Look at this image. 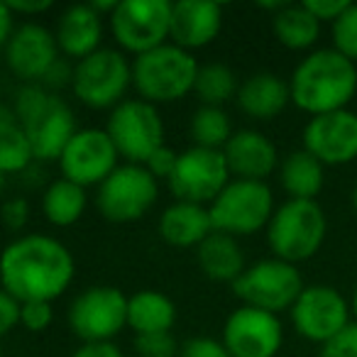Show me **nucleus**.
Masks as SVG:
<instances>
[{
    "label": "nucleus",
    "instance_id": "1",
    "mask_svg": "<svg viewBox=\"0 0 357 357\" xmlns=\"http://www.w3.org/2000/svg\"><path fill=\"white\" fill-rule=\"evenodd\" d=\"M74 277V255L52 235H17L0 252V287L20 303H54L66 294Z\"/></svg>",
    "mask_w": 357,
    "mask_h": 357
},
{
    "label": "nucleus",
    "instance_id": "2",
    "mask_svg": "<svg viewBox=\"0 0 357 357\" xmlns=\"http://www.w3.org/2000/svg\"><path fill=\"white\" fill-rule=\"evenodd\" d=\"M291 103L311 118L345 110L357 93V64L337 50H313L289 79Z\"/></svg>",
    "mask_w": 357,
    "mask_h": 357
},
{
    "label": "nucleus",
    "instance_id": "3",
    "mask_svg": "<svg viewBox=\"0 0 357 357\" xmlns=\"http://www.w3.org/2000/svg\"><path fill=\"white\" fill-rule=\"evenodd\" d=\"M17 123L30 139L35 162H59L69 139L79 132L71 105L59 93H52L40 84H25L13 103Z\"/></svg>",
    "mask_w": 357,
    "mask_h": 357
},
{
    "label": "nucleus",
    "instance_id": "4",
    "mask_svg": "<svg viewBox=\"0 0 357 357\" xmlns=\"http://www.w3.org/2000/svg\"><path fill=\"white\" fill-rule=\"evenodd\" d=\"M199 61L191 52L181 47L167 45L135 56L132 61V89L142 100L152 105L176 103L194 93Z\"/></svg>",
    "mask_w": 357,
    "mask_h": 357
},
{
    "label": "nucleus",
    "instance_id": "5",
    "mask_svg": "<svg viewBox=\"0 0 357 357\" xmlns=\"http://www.w3.org/2000/svg\"><path fill=\"white\" fill-rule=\"evenodd\" d=\"M264 233L274 257L289 264H298L311 259L323 248L328 220L316 201L289 199L274 211Z\"/></svg>",
    "mask_w": 357,
    "mask_h": 357
},
{
    "label": "nucleus",
    "instance_id": "6",
    "mask_svg": "<svg viewBox=\"0 0 357 357\" xmlns=\"http://www.w3.org/2000/svg\"><path fill=\"white\" fill-rule=\"evenodd\" d=\"M132 86V61L113 47H100L74 64L71 91L76 100L91 110H113L125 100Z\"/></svg>",
    "mask_w": 357,
    "mask_h": 357
},
{
    "label": "nucleus",
    "instance_id": "7",
    "mask_svg": "<svg viewBox=\"0 0 357 357\" xmlns=\"http://www.w3.org/2000/svg\"><path fill=\"white\" fill-rule=\"evenodd\" d=\"M274 211H277L274 194L267 181H245V178H230V184L208 206L213 230L230 238L267 230Z\"/></svg>",
    "mask_w": 357,
    "mask_h": 357
},
{
    "label": "nucleus",
    "instance_id": "8",
    "mask_svg": "<svg viewBox=\"0 0 357 357\" xmlns=\"http://www.w3.org/2000/svg\"><path fill=\"white\" fill-rule=\"evenodd\" d=\"M105 132L113 139L125 164H142L164 147V120L157 105L142 98H125L115 105L105 123Z\"/></svg>",
    "mask_w": 357,
    "mask_h": 357
},
{
    "label": "nucleus",
    "instance_id": "9",
    "mask_svg": "<svg viewBox=\"0 0 357 357\" xmlns=\"http://www.w3.org/2000/svg\"><path fill=\"white\" fill-rule=\"evenodd\" d=\"M301 291L303 279L298 267L277 257L250 264L233 284V294L243 301V306L259 308L274 316H279L282 311H291Z\"/></svg>",
    "mask_w": 357,
    "mask_h": 357
},
{
    "label": "nucleus",
    "instance_id": "10",
    "mask_svg": "<svg viewBox=\"0 0 357 357\" xmlns=\"http://www.w3.org/2000/svg\"><path fill=\"white\" fill-rule=\"evenodd\" d=\"M159 181L142 164H120L96 191L98 213L108 223H135L154 208Z\"/></svg>",
    "mask_w": 357,
    "mask_h": 357
},
{
    "label": "nucleus",
    "instance_id": "11",
    "mask_svg": "<svg viewBox=\"0 0 357 357\" xmlns=\"http://www.w3.org/2000/svg\"><path fill=\"white\" fill-rule=\"evenodd\" d=\"M66 321L81 342H113L128 328V296L108 284L89 287L69 303Z\"/></svg>",
    "mask_w": 357,
    "mask_h": 357
},
{
    "label": "nucleus",
    "instance_id": "12",
    "mask_svg": "<svg viewBox=\"0 0 357 357\" xmlns=\"http://www.w3.org/2000/svg\"><path fill=\"white\" fill-rule=\"evenodd\" d=\"M108 22L120 52H130L135 56L147 54L169 42L172 3L169 0H120Z\"/></svg>",
    "mask_w": 357,
    "mask_h": 357
},
{
    "label": "nucleus",
    "instance_id": "13",
    "mask_svg": "<svg viewBox=\"0 0 357 357\" xmlns=\"http://www.w3.org/2000/svg\"><path fill=\"white\" fill-rule=\"evenodd\" d=\"M230 169L220 149L194 147L178 152L176 167L167 178L169 191L176 201L211 206L230 184Z\"/></svg>",
    "mask_w": 357,
    "mask_h": 357
},
{
    "label": "nucleus",
    "instance_id": "14",
    "mask_svg": "<svg viewBox=\"0 0 357 357\" xmlns=\"http://www.w3.org/2000/svg\"><path fill=\"white\" fill-rule=\"evenodd\" d=\"M289 313H291L294 331L318 345H326L352 323L350 301L337 289L326 284L303 287Z\"/></svg>",
    "mask_w": 357,
    "mask_h": 357
},
{
    "label": "nucleus",
    "instance_id": "15",
    "mask_svg": "<svg viewBox=\"0 0 357 357\" xmlns=\"http://www.w3.org/2000/svg\"><path fill=\"white\" fill-rule=\"evenodd\" d=\"M120 167V154L105 128H79L59 157L61 178L84 186H100Z\"/></svg>",
    "mask_w": 357,
    "mask_h": 357
},
{
    "label": "nucleus",
    "instance_id": "16",
    "mask_svg": "<svg viewBox=\"0 0 357 357\" xmlns=\"http://www.w3.org/2000/svg\"><path fill=\"white\" fill-rule=\"evenodd\" d=\"M220 342L230 357H277L284 342V326L274 313L238 306L225 318Z\"/></svg>",
    "mask_w": 357,
    "mask_h": 357
},
{
    "label": "nucleus",
    "instance_id": "17",
    "mask_svg": "<svg viewBox=\"0 0 357 357\" xmlns=\"http://www.w3.org/2000/svg\"><path fill=\"white\" fill-rule=\"evenodd\" d=\"M303 149L323 167H340L357 159V113L350 108L316 115L303 128Z\"/></svg>",
    "mask_w": 357,
    "mask_h": 357
},
{
    "label": "nucleus",
    "instance_id": "18",
    "mask_svg": "<svg viewBox=\"0 0 357 357\" xmlns=\"http://www.w3.org/2000/svg\"><path fill=\"white\" fill-rule=\"evenodd\" d=\"M6 64L13 71V76L25 84H42L47 71L59 59V47L56 37L50 27L42 22H20L13 32L10 42L6 47Z\"/></svg>",
    "mask_w": 357,
    "mask_h": 357
},
{
    "label": "nucleus",
    "instance_id": "19",
    "mask_svg": "<svg viewBox=\"0 0 357 357\" xmlns=\"http://www.w3.org/2000/svg\"><path fill=\"white\" fill-rule=\"evenodd\" d=\"M223 30V6L213 0H176L172 3L169 42L181 50H204Z\"/></svg>",
    "mask_w": 357,
    "mask_h": 357
},
{
    "label": "nucleus",
    "instance_id": "20",
    "mask_svg": "<svg viewBox=\"0 0 357 357\" xmlns=\"http://www.w3.org/2000/svg\"><path fill=\"white\" fill-rule=\"evenodd\" d=\"M230 176L245 181H267L279 169V152L274 142L259 130H238L223 147Z\"/></svg>",
    "mask_w": 357,
    "mask_h": 357
},
{
    "label": "nucleus",
    "instance_id": "21",
    "mask_svg": "<svg viewBox=\"0 0 357 357\" xmlns=\"http://www.w3.org/2000/svg\"><path fill=\"white\" fill-rule=\"evenodd\" d=\"M54 37L59 54L76 64L103 47V17L91 8V3L69 6L56 20Z\"/></svg>",
    "mask_w": 357,
    "mask_h": 357
},
{
    "label": "nucleus",
    "instance_id": "22",
    "mask_svg": "<svg viewBox=\"0 0 357 357\" xmlns=\"http://www.w3.org/2000/svg\"><path fill=\"white\" fill-rule=\"evenodd\" d=\"M235 100L248 118L274 120L291 103V91H289V81H284L282 76L272 71H257L240 84Z\"/></svg>",
    "mask_w": 357,
    "mask_h": 357
},
{
    "label": "nucleus",
    "instance_id": "23",
    "mask_svg": "<svg viewBox=\"0 0 357 357\" xmlns=\"http://www.w3.org/2000/svg\"><path fill=\"white\" fill-rule=\"evenodd\" d=\"M211 233H213V223H211L208 206L174 201L159 215V235L172 248H199Z\"/></svg>",
    "mask_w": 357,
    "mask_h": 357
},
{
    "label": "nucleus",
    "instance_id": "24",
    "mask_svg": "<svg viewBox=\"0 0 357 357\" xmlns=\"http://www.w3.org/2000/svg\"><path fill=\"white\" fill-rule=\"evenodd\" d=\"M196 259H199L201 272L211 282H220V284H235L240 274L248 269L245 252L240 248L238 238H230L225 233H215V230L196 248Z\"/></svg>",
    "mask_w": 357,
    "mask_h": 357
},
{
    "label": "nucleus",
    "instance_id": "25",
    "mask_svg": "<svg viewBox=\"0 0 357 357\" xmlns=\"http://www.w3.org/2000/svg\"><path fill=\"white\" fill-rule=\"evenodd\" d=\"M176 323V303L157 289L128 296V328L135 335H154V333H172Z\"/></svg>",
    "mask_w": 357,
    "mask_h": 357
},
{
    "label": "nucleus",
    "instance_id": "26",
    "mask_svg": "<svg viewBox=\"0 0 357 357\" xmlns=\"http://www.w3.org/2000/svg\"><path fill=\"white\" fill-rule=\"evenodd\" d=\"M279 181L289 199L316 201L326 184V167L306 149H296L279 162Z\"/></svg>",
    "mask_w": 357,
    "mask_h": 357
},
{
    "label": "nucleus",
    "instance_id": "27",
    "mask_svg": "<svg viewBox=\"0 0 357 357\" xmlns=\"http://www.w3.org/2000/svg\"><path fill=\"white\" fill-rule=\"evenodd\" d=\"M272 32L279 45L294 52L311 50L321 37V22L306 10L303 3H284L272 15Z\"/></svg>",
    "mask_w": 357,
    "mask_h": 357
},
{
    "label": "nucleus",
    "instance_id": "28",
    "mask_svg": "<svg viewBox=\"0 0 357 357\" xmlns=\"http://www.w3.org/2000/svg\"><path fill=\"white\" fill-rule=\"evenodd\" d=\"M89 206V194L84 186L66 181V178H54L42 194V215L47 223L54 228H71L81 220Z\"/></svg>",
    "mask_w": 357,
    "mask_h": 357
},
{
    "label": "nucleus",
    "instance_id": "29",
    "mask_svg": "<svg viewBox=\"0 0 357 357\" xmlns=\"http://www.w3.org/2000/svg\"><path fill=\"white\" fill-rule=\"evenodd\" d=\"M35 162L30 139L17 123L13 108L0 105V174H25Z\"/></svg>",
    "mask_w": 357,
    "mask_h": 357
},
{
    "label": "nucleus",
    "instance_id": "30",
    "mask_svg": "<svg viewBox=\"0 0 357 357\" xmlns=\"http://www.w3.org/2000/svg\"><path fill=\"white\" fill-rule=\"evenodd\" d=\"M189 135L194 147L204 149H220L228 144L233 137V120L225 113V108H215V105H201L194 110L189 123Z\"/></svg>",
    "mask_w": 357,
    "mask_h": 357
},
{
    "label": "nucleus",
    "instance_id": "31",
    "mask_svg": "<svg viewBox=\"0 0 357 357\" xmlns=\"http://www.w3.org/2000/svg\"><path fill=\"white\" fill-rule=\"evenodd\" d=\"M238 76L230 66L220 64V61H208V64L199 66V76H196L194 93L199 96L201 105H215L223 108L228 100L238 96Z\"/></svg>",
    "mask_w": 357,
    "mask_h": 357
},
{
    "label": "nucleus",
    "instance_id": "32",
    "mask_svg": "<svg viewBox=\"0 0 357 357\" xmlns=\"http://www.w3.org/2000/svg\"><path fill=\"white\" fill-rule=\"evenodd\" d=\"M333 50L357 64V3H350L333 22Z\"/></svg>",
    "mask_w": 357,
    "mask_h": 357
},
{
    "label": "nucleus",
    "instance_id": "33",
    "mask_svg": "<svg viewBox=\"0 0 357 357\" xmlns=\"http://www.w3.org/2000/svg\"><path fill=\"white\" fill-rule=\"evenodd\" d=\"M181 347L176 345L172 333H154V335H135L137 357H176Z\"/></svg>",
    "mask_w": 357,
    "mask_h": 357
},
{
    "label": "nucleus",
    "instance_id": "34",
    "mask_svg": "<svg viewBox=\"0 0 357 357\" xmlns=\"http://www.w3.org/2000/svg\"><path fill=\"white\" fill-rule=\"evenodd\" d=\"M54 323V308L47 301L20 303V326L30 333H45Z\"/></svg>",
    "mask_w": 357,
    "mask_h": 357
},
{
    "label": "nucleus",
    "instance_id": "35",
    "mask_svg": "<svg viewBox=\"0 0 357 357\" xmlns=\"http://www.w3.org/2000/svg\"><path fill=\"white\" fill-rule=\"evenodd\" d=\"M0 220L10 233H20L25 230L27 220H30V201L25 196H10L0 206Z\"/></svg>",
    "mask_w": 357,
    "mask_h": 357
},
{
    "label": "nucleus",
    "instance_id": "36",
    "mask_svg": "<svg viewBox=\"0 0 357 357\" xmlns=\"http://www.w3.org/2000/svg\"><path fill=\"white\" fill-rule=\"evenodd\" d=\"M321 357H357V323H350L333 340L321 345Z\"/></svg>",
    "mask_w": 357,
    "mask_h": 357
},
{
    "label": "nucleus",
    "instance_id": "37",
    "mask_svg": "<svg viewBox=\"0 0 357 357\" xmlns=\"http://www.w3.org/2000/svg\"><path fill=\"white\" fill-rule=\"evenodd\" d=\"M178 357H230V352L225 350V345L213 337H191L181 345Z\"/></svg>",
    "mask_w": 357,
    "mask_h": 357
},
{
    "label": "nucleus",
    "instance_id": "38",
    "mask_svg": "<svg viewBox=\"0 0 357 357\" xmlns=\"http://www.w3.org/2000/svg\"><path fill=\"white\" fill-rule=\"evenodd\" d=\"M176 159H178V152H174L169 144H164V147H159L157 152L152 154V157L144 162V169H147L149 174H152L154 178H164L167 181L169 176H172L174 167H176Z\"/></svg>",
    "mask_w": 357,
    "mask_h": 357
},
{
    "label": "nucleus",
    "instance_id": "39",
    "mask_svg": "<svg viewBox=\"0 0 357 357\" xmlns=\"http://www.w3.org/2000/svg\"><path fill=\"white\" fill-rule=\"evenodd\" d=\"M20 326V301L0 287V340Z\"/></svg>",
    "mask_w": 357,
    "mask_h": 357
},
{
    "label": "nucleus",
    "instance_id": "40",
    "mask_svg": "<svg viewBox=\"0 0 357 357\" xmlns=\"http://www.w3.org/2000/svg\"><path fill=\"white\" fill-rule=\"evenodd\" d=\"M303 6H306V10L311 13L318 22H331L333 25V22L345 13V8L350 6V3H347V0H306Z\"/></svg>",
    "mask_w": 357,
    "mask_h": 357
},
{
    "label": "nucleus",
    "instance_id": "41",
    "mask_svg": "<svg viewBox=\"0 0 357 357\" xmlns=\"http://www.w3.org/2000/svg\"><path fill=\"white\" fill-rule=\"evenodd\" d=\"M71 79H74V61L59 56V59H56V64L47 71V76L42 79L40 86H45L47 91L56 93V91L64 89V86H71Z\"/></svg>",
    "mask_w": 357,
    "mask_h": 357
},
{
    "label": "nucleus",
    "instance_id": "42",
    "mask_svg": "<svg viewBox=\"0 0 357 357\" xmlns=\"http://www.w3.org/2000/svg\"><path fill=\"white\" fill-rule=\"evenodd\" d=\"M8 6L15 17H35L50 13L54 3L52 0H8Z\"/></svg>",
    "mask_w": 357,
    "mask_h": 357
},
{
    "label": "nucleus",
    "instance_id": "43",
    "mask_svg": "<svg viewBox=\"0 0 357 357\" xmlns=\"http://www.w3.org/2000/svg\"><path fill=\"white\" fill-rule=\"evenodd\" d=\"M71 357H125L115 342H81Z\"/></svg>",
    "mask_w": 357,
    "mask_h": 357
},
{
    "label": "nucleus",
    "instance_id": "44",
    "mask_svg": "<svg viewBox=\"0 0 357 357\" xmlns=\"http://www.w3.org/2000/svg\"><path fill=\"white\" fill-rule=\"evenodd\" d=\"M15 15H13L10 6L6 0H0V52H6L8 42H10L13 32H15Z\"/></svg>",
    "mask_w": 357,
    "mask_h": 357
},
{
    "label": "nucleus",
    "instance_id": "45",
    "mask_svg": "<svg viewBox=\"0 0 357 357\" xmlns=\"http://www.w3.org/2000/svg\"><path fill=\"white\" fill-rule=\"evenodd\" d=\"M118 3H120V0H93V3H91V8H93L100 17H103V15L110 17L115 13V8H118Z\"/></svg>",
    "mask_w": 357,
    "mask_h": 357
},
{
    "label": "nucleus",
    "instance_id": "46",
    "mask_svg": "<svg viewBox=\"0 0 357 357\" xmlns=\"http://www.w3.org/2000/svg\"><path fill=\"white\" fill-rule=\"evenodd\" d=\"M350 313H352V323H357V284L352 289V296H350Z\"/></svg>",
    "mask_w": 357,
    "mask_h": 357
},
{
    "label": "nucleus",
    "instance_id": "47",
    "mask_svg": "<svg viewBox=\"0 0 357 357\" xmlns=\"http://www.w3.org/2000/svg\"><path fill=\"white\" fill-rule=\"evenodd\" d=\"M6 189H8V176L6 174H0V196L6 194Z\"/></svg>",
    "mask_w": 357,
    "mask_h": 357
},
{
    "label": "nucleus",
    "instance_id": "48",
    "mask_svg": "<svg viewBox=\"0 0 357 357\" xmlns=\"http://www.w3.org/2000/svg\"><path fill=\"white\" fill-rule=\"evenodd\" d=\"M352 206H355V213H357V186H355V194H352Z\"/></svg>",
    "mask_w": 357,
    "mask_h": 357
}]
</instances>
